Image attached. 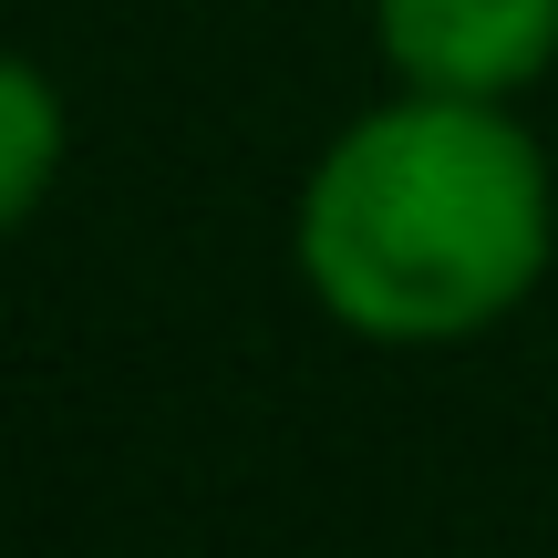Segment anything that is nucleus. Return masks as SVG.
Here are the masks:
<instances>
[{"instance_id": "obj_3", "label": "nucleus", "mask_w": 558, "mask_h": 558, "mask_svg": "<svg viewBox=\"0 0 558 558\" xmlns=\"http://www.w3.org/2000/svg\"><path fill=\"white\" fill-rule=\"evenodd\" d=\"M62 145H73V124H62L52 73L0 52V239L41 218V197H52V177H62Z\"/></svg>"}, {"instance_id": "obj_2", "label": "nucleus", "mask_w": 558, "mask_h": 558, "mask_svg": "<svg viewBox=\"0 0 558 558\" xmlns=\"http://www.w3.org/2000/svg\"><path fill=\"white\" fill-rule=\"evenodd\" d=\"M373 41L414 94L507 104L558 62V0H373Z\"/></svg>"}, {"instance_id": "obj_1", "label": "nucleus", "mask_w": 558, "mask_h": 558, "mask_svg": "<svg viewBox=\"0 0 558 558\" xmlns=\"http://www.w3.org/2000/svg\"><path fill=\"white\" fill-rule=\"evenodd\" d=\"M558 186L507 104L414 94L373 104L320 145L290 218L311 300L362 341H476L548 279Z\"/></svg>"}]
</instances>
